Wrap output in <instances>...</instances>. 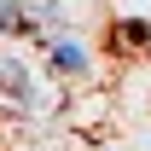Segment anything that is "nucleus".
Wrapping results in <instances>:
<instances>
[{"mask_svg": "<svg viewBox=\"0 0 151 151\" xmlns=\"http://www.w3.org/2000/svg\"><path fill=\"white\" fill-rule=\"evenodd\" d=\"M35 105V76L18 58H0V111H29Z\"/></svg>", "mask_w": 151, "mask_h": 151, "instance_id": "nucleus-1", "label": "nucleus"}, {"mask_svg": "<svg viewBox=\"0 0 151 151\" xmlns=\"http://www.w3.org/2000/svg\"><path fill=\"white\" fill-rule=\"evenodd\" d=\"M41 47L52 52V70H58V76H81V70H87V52H81V47H76L64 29H58L52 41H41Z\"/></svg>", "mask_w": 151, "mask_h": 151, "instance_id": "nucleus-2", "label": "nucleus"}, {"mask_svg": "<svg viewBox=\"0 0 151 151\" xmlns=\"http://www.w3.org/2000/svg\"><path fill=\"white\" fill-rule=\"evenodd\" d=\"M116 35H122V47H128V52H145V47H151V23L128 18V23H116Z\"/></svg>", "mask_w": 151, "mask_h": 151, "instance_id": "nucleus-3", "label": "nucleus"}]
</instances>
